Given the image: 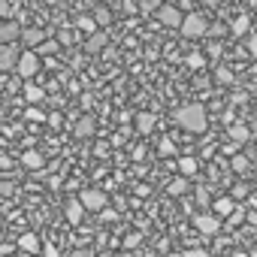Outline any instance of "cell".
Instances as JSON below:
<instances>
[{
	"mask_svg": "<svg viewBox=\"0 0 257 257\" xmlns=\"http://www.w3.org/2000/svg\"><path fill=\"white\" fill-rule=\"evenodd\" d=\"M248 55H251V58L257 61V34H254V37L248 40Z\"/></svg>",
	"mask_w": 257,
	"mask_h": 257,
	"instance_id": "obj_36",
	"label": "cell"
},
{
	"mask_svg": "<svg viewBox=\"0 0 257 257\" xmlns=\"http://www.w3.org/2000/svg\"><path fill=\"white\" fill-rule=\"evenodd\" d=\"M176 127H182L185 134H206V127H209V112L203 103H185L176 109L173 115Z\"/></svg>",
	"mask_w": 257,
	"mask_h": 257,
	"instance_id": "obj_1",
	"label": "cell"
},
{
	"mask_svg": "<svg viewBox=\"0 0 257 257\" xmlns=\"http://www.w3.org/2000/svg\"><path fill=\"white\" fill-rule=\"evenodd\" d=\"M79 200H82L85 212H103V209L109 206V194L100 191V188H85V191L79 194Z\"/></svg>",
	"mask_w": 257,
	"mask_h": 257,
	"instance_id": "obj_4",
	"label": "cell"
},
{
	"mask_svg": "<svg viewBox=\"0 0 257 257\" xmlns=\"http://www.w3.org/2000/svg\"><path fill=\"white\" fill-rule=\"evenodd\" d=\"M43 257H61L58 245H55V242H46V245H43Z\"/></svg>",
	"mask_w": 257,
	"mask_h": 257,
	"instance_id": "obj_33",
	"label": "cell"
},
{
	"mask_svg": "<svg viewBox=\"0 0 257 257\" xmlns=\"http://www.w3.org/2000/svg\"><path fill=\"white\" fill-rule=\"evenodd\" d=\"M70 257H94V254H91V251H88V248H76V251H73V254H70Z\"/></svg>",
	"mask_w": 257,
	"mask_h": 257,
	"instance_id": "obj_40",
	"label": "cell"
},
{
	"mask_svg": "<svg viewBox=\"0 0 257 257\" xmlns=\"http://www.w3.org/2000/svg\"><path fill=\"white\" fill-rule=\"evenodd\" d=\"M158 155H161V158H170V155H176V143H173L170 137H164V140L158 143Z\"/></svg>",
	"mask_w": 257,
	"mask_h": 257,
	"instance_id": "obj_29",
	"label": "cell"
},
{
	"mask_svg": "<svg viewBox=\"0 0 257 257\" xmlns=\"http://www.w3.org/2000/svg\"><path fill=\"white\" fill-rule=\"evenodd\" d=\"M7 167H10V158H7V155H0V170H7Z\"/></svg>",
	"mask_w": 257,
	"mask_h": 257,
	"instance_id": "obj_42",
	"label": "cell"
},
{
	"mask_svg": "<svg viewBox=\"0 0 257 257\" xmlns=\"http://www.w3.org/2000/svg\"><path fill=\"white\" fill-rule=\"evenodd\" d=\"M161 7H164V4H158V0H143V4H140V13H143V16H149V13H161Z\"/></svg>",
	"mask_w": 257,
	"mask_h": 257,
	"instance_id": "obj_31",
	"label": "cell"
},
{
	"mask_svg": "<svg viewBox=\"0 0 257 257\" xmlns=\"http://www.w3.org/2000/svg\"><path fill=\"white\" fill-rule=\"evenodd\" d=\"M230 194H233V200H248V197H251V194H248V188H245V185H236V188H233V191H230Z\"/></svg>",
	"mask_w": 257,
	"mask_h": 257,
	"instance_id": "obj_32",
	"label": "cell"
},
{
	"mask_svg": "<svg viewBox=\"0 0 257 257\" xmlns=\"http://www.w3.org/2000/svg\"><path fill=\"white\" fill-rule=\"evenodd\" d=\"M251 131H257V115H254V124H251Z\"/></svg>",
	"mask_w": 257,
	"mask_h": 257,
	"instance_id": "obj_44",
	"label": "cell"
},
{
	"mask_svg": "<svg viewBox=\"0 0 257 257\" xmlns=\"http://www.w3.org/2000/svg\"><path fill=\"white\" fill-rule=\"evenodd\" d=\"M25 100H28V106H40V103L46 100V91H43V85H37V82H28V85H25Z\"/></svg>",
	"mask_w": 257,
	"mask_h": 257,
	"instance_id": "obj_18",
	"label": "cell"
},
{
	"mask_svg": "<svg viewBox=\"0 0 257 257\" xmlns=\"http://www.w3.org/2000/svg\"><path fill=\"white\" fill-rule=\"evenodd\" d=\"M194 227H197L203 236H212V233L221 230V218H218L215 212H197V215H194Z\"/></svg>",
	"mask_w": 257,
	"mask_h": 257,
	"instance_id": "obj_7",
	"label": "cell"
},
{
	"mask_svg": "<svg viewBox=\"0 0 257 257\" xmlns=\"http://www.w3.org/2000/svg\"><path fill=\"white\" fill-rule=\"evenodd\" d=\"M251 257H257V248H254V251H251Z\"/></svg>",
	"mask_w": 257,
	"mask_h": 257,
	"instance_id": "obj_45",
	"label": "cell"
},
{
	"mask_svg": "<svg viewBox=\"0 0 257 257\" xmlns=\"http://www.w3.org/2000/svg\"><path fill=\"white\" fill-rule=\"evenodd\" d=\"M251 137H254V131H251V124H239V121H236V124L230 127V143H236V146L248 143Z\"/></svg>",
	"mask_w": 257,
	"mask_h": 257,
	"instance_id": "obj_14",
	"label": "cell"
},
{
	"mask_svg": "<svg viewBox=\"0 0 257 257\" xmlns=\"http://www.w3.org/2000/svg\"><path fill=\"white\" fill-rule=\"evenodd\" d=\"M25 118H28L31 124H43V121H46V112H43L40 106H28V109H25Z\"/></svg>",
	"mask_w": 257,
	"mask_h": 257,
	"instance_id": "obj_26",
	"label": "cell"
},
{
	"mask_svg": "<svg viewBox=\"0 0 257 257\" xmlns=\"http://www.w3.org/2000/svg\"><path fill=\"white\" fill-rule=\"evenodd\" d=\"M248 221H251V224H257V212H254V215H248Z\"/></svg>",
	"mask_w": 257,
	"mask_h": 257,
	"instance_id": "obj_43",
	"label": "cell"
},
{
	"mask_svg": "<svg viewBox=\"0 0 257 257\" xmlns=\"http://www.w3.org/2000/svg\"><path fill=\"white\" fill-rule=\"evenodd\" d=\"M100 218H103V221H118V212H112V209H103V212H100Z\"/></svg>",
	"mask_w": 257,
	"mask_h": 257,
	"instance_id": "obj_37",
	"label": "cell"
},
{
	"mask_svg": "<svg viewBox=\"0 0 257 257\" xmlns=\"http://www.w3.org/2000/svg\"><path fill=\"white\" fill-rule=\"evenodd\" d=\"M106 40H109L106 31H97V34H91V37L85 40V49H88V52H100V49L106 46Z\"/></svg>",
	"mask_w": 257,
	"mask_h": 257,
	"instance_id": "obj_21",
	"label": "cell"
},
{
	"mask_svg": "<svg viewBox=\"0 0 257 257\" xmlns=\"http://www.w3.org/2000/svg\"><path fill=\"white\" fill-rule=\"evenodd\" d=\"M58 49H61V43H58V40H46V43H40L34 52H37V55H40V61H43V58H52V55H58Z\"/></svg>",
	"mask_w": 257,
	"mask_h": 257,
	"instance_id": "obj_22",
	"label": "cell"
},
{
	"mask_svg": "<svg viewBox=\"0 0 257 257\" xmlns=\"http://www.w3.org/2000/svg\"><path fill=\"white\" fill-rule=\"evenodd\" d=\"M43 245H46V242H43L37 233H31V230H28V233H22V236L16 239V248H19L22 254H28V257H37V254H43Z\"/></svg>",
	"mask_w": 257,
	"mask_h": 257,
	"instance_id": "obj_6",
	"label": "cell"
},
{
	"mask_svg": "<svg viewBox=\"0 0 257 257\" xmlns=\"http://www.w3.org/2000/svg\"><path fill=\"white\" fill-rule=\"evenodd\" d=\"M230 170H233L236 176H248V173L254 176V170H257V167L251 164V158H248L245 152H239L236 158H230Z\"/></svg>",
	"mask_w": 257,
	"mask_h": 257,
	"instance_id": "obj_8",
	"label": "cell"
},
{
	"mask_svg": "<svg viewBox=\"0 0 257 257\" xmlns=\"http://www.w3.org/2000/svg\"><path fill=\"white\" fill-rule=\"evenodd\" d=\"M251 28V16H239V19H233V25H230V34L233 37H245V31Z\"/></svg>",
	"mask_w": 257,
	"mask_h": 257,
	"instance_id": "obj_24",
	"label": "cell"
},
{
	"mask_svg": "<svg viewBox=\"0 0 257 257\" xmlns=\"http://www.w3.org/2000/svg\"><path fill=\"white\" fill-rule=\"evenodd\" d=\"M167 194H173V197H185V194H188V179H185V176H176V179L167 185Z\"/></svg>",
	"mask_w": 257,
	"mask_h": 257,
	"instance_id": "obj_23",
	"label": "cell"
},
{
	"mask_svg": "<svg viewBox=\"0 0 257 257\" xmlns=\"http://www.w3.org/2000/svg\"><path fill=\"white\" fill-rule=\"evenodd\" d=\"M16 73L22 76V79H34V76H40L43 73V61H40V55L37 52H31V49H25L22 52V58H19V67H16Z\"/></svg>",
	"mask_w": 257,
	"mask_h": 257,
	"instance_id": "obj_3",
	"label": "cell"
},
{
	"mask_svg": "<svg viewBox=\"0 0 257 257\" xmlns=\"http://www.w3.org/2000/svg\"><path fill=\"white\" fill-rule=\"evenodd\" d=\"M176 167H179V173H182L185 179H191V176H197V170H200V161H197L194 155H182V158L176 161Z\"/></svg>",
	"mask_w": 257,
	"mask_h": 257,
	"instance_id": "obj_17",
	"label": "cell"
},
{
	"mask_svg": "<svg viewBox=\"0 0 257 257\" xmlns=\"http://www.w3.org/2000/svg\"><path fill=\"white\" fill-rule=\"evenodd\" d=\"M140 239H143L140 233H131V236L124 239V248H137V245H140Z\"/></svg>",
	"mask_w": 257,
	"mask_h": 257,
	"instance_id": "obj_35",
	"label": "cell"
},
{
	"mask_svg": "<svg viewBox=\"0 0 257 257\" xmlns=\"http://www.w3.org/2000/svg\"><path fill=\"white\" fill-rule=\"evenodd\" d=\"M58 43H61V46H64V43L70 46V43H76V34H73V31H61V34H58Z\"/></svg>",
	"mask_w": 257,
	"mask_h": 257,
	"instance_id": "obj_34",
	"label": "cell"
},
{
	"mask_svg": "<svg viewBox=\"0 0 257 257\" xmlns=\"http://www.w3.org/2000/svg\"><path fill=\"white\" fill-rule=\"evenodd\" d=\"M197 203H200V206H209V194H206V191H203V188H200V191H197Z\"/></svg>",
	"mask_w": 257,
	"mask_h": 257,
	"instance_id": "obj_38",
	"label": "cell"
},
{
	"mask_svg": "<svg viewBox=\"0 0 257 257\" xmlns=\"http://www.w3.org/2000/svg\"><path fill=\"white\" fill-rule=\"evenodd\" d=\"M22 10V4H7V0H0V22H7L10 16H16Z\"/></svg>",
	"mask_w": 257,
	"mask_h": 257,
	"instance_id": "obj_27",
	"label": "cell"
},
{
	"mask_svg": "<svg viewBox=\"0 0 257 257\" xmlns=\"http://www.w3.org/2000/svg\"><path fill=\"white\" fill-rule=\"evenodd\" d=\"M158 22H161L164 28H176V31H182L185 13H182V7H176V4H164L161 13H158Z\"/></svg>",
	"mask_w": 257,
	"mask_h": 257,
	"instance_id": "obj_5",
	"label": "cell"
},
{
	"mask_svg": "<svg viewBox=\"0 0 257 257\" xmlns=\"http://www.w3.org/2000/svg\"><path fill=\"white\" fill-rule=\"evenodd\" d=\"M215 82H218V85H233V82H236V76H233L227 67H218V70H215Z\"/></svg>",
	"mask_w": 257,
	"mask_h": 257,
	"instance_id": "obj_28",
	"label": "cell"
},
{
	"mask_svg": "<svg viewBox=\"0 0 257 257\" xmlns=\"http://www.w3.org/2000/svg\"><path fill=\"white\" fill-rule=\"evenodd\" d=\"M155 124H158L155 112H137V118H134L137 134H152V131H155Z\"/></svg>",
	"mask_w": 257,
	"mask_h": 257,
	"instance_id": "obj_13",
	"label": "cell"
},
{
	"mask_svg": "<svg viewBox=\"0 0 257 257\" xmlns=\"http://www.w3.org/2000/svg\"><path fill=\"white\" fill-rule=\"evenodd\" d=\"M212 212L218 218H233L236 215V200L233 197H218V200H212Z\"/></svg>",
	"mask_w": 257,
	"mask_h": 257,
	"instance_id": "obj_9",
	"label": "cell"
},
{
	"mask_svg": "<svg viewBox=\"0 0 257 257\" xmlns=\"http://www.w3.org/2000/svg\"><path fill=\"white\" fill-rule=\"evenodd\" d=\"M188 67H191V70H203V67H206V55H203V52H191V55H188Z\"/></svg>",
	"mask_w": 257,
	"mask_h": 257,
	"instance_id": "obj_30",
	"label": "cell"
},
{
	"mask_svg": "<svg viewBox=\"0 0 257 257\" xmlns=\"http://www.w3.org/2000/svg\"><path fill=\"white\" fill-rule=\"evenodd\" d=\"M254 182H257V170H254Z\"/></svg>",
	"mask_w": 257,
	"mask_h": 257,
	"instance_id": "obj_46",
	"label": "cell"
},
{
	"mask_svg": "<svg viewBox=\"0 0 257 257\" xmlns=\"http://www.w3.org/2000/svg\"><path fill=\"white\" fill-rule=\"evenodd\" d=\"M185 257H209V254L200 251V248H191V251H185Z\"/></svg>",
	"mask_w": 257,
	"mask_h": 257,
	"instance_id": "obj_39",
	"label": "cell"
},
{
	"mask_svg": "<svg viewBox=\"0 0 257 257\" xmlns=\"http://www.w3.org/2000/svg\"><path fill=\"white\" fill-rule=\"evenodd\" d=\"M94 22H97V28L103 31V28L112 22V10H109V7H94Z\"/></svg>",
	"mask_w": 257,
	"mask_h": 257,
	"instance_id": "obj_25",
	"label": "cell"
},
{
	"mask_svg": "<svg viewBox=\"0 0 257 257\" xmlns=\"http://www.w3.org/2000/svg\"><path fill=\"white\" fill-rule=\"evenodd\" d=\"M209 31H212V25H209V19L203 16V13H197V10H191V13H185V22H182V37L185 40H200V37H209Z\"/></svg>",
	"mask_w": 257,
	"mask_h": 257,
	"instance_id": "obj_2",
	"label": "cell"
},
{
	"mask_svg": "<svg viewBox=\"0 0 257 257\" xmlns=\"http://www.w3.org/2000/svg\"><path fill=\"white\" fill-rule=\"evenodd\" d=\"M16 37H22V28L16 22H4V25H0V46H16Z\"/></svg>",
	"mask_w": 257,
	"mask_h": 257,
	"instance_id": "obj_12",
	"label": "cell"
},
{
	"mask_svg": "<svg viewBox=\"0 0 257 257\" xmlns=\"http://www.w3.org/2000/svg\"><path fill=\"white\" fill-rule=\"evenodd\" d=\"M22 164H25V167H28L31 173H40V170L46 167V158H43V155H40L37 149H28V152L22 155Z\"/></svg>",
	"mask_w": 257,
	"mask_h": 257,
	"instance_id": "obj_16",
	"label": "cell"
},
{
	"mask_svg": "<svg viewBox=\"0 0 257 257\" xmlns=\"http://www.w3.org/2000/svg\"><path fill=\"white\" fill-rule=\"evenodd\" d=\"M73 134H76L79 140L91 137V134H94V118H79V121H76V127H73Z\"/></svg>",
	"mask_w": 257,
	"mask_h": 257,
	"instance_id": "obj_20",
	"label": "cell"
},
{
	"mask_svg": "<svg viewBox=\"0 0 257 257\" xmlns=\"http://www.w3.org/2000/svg\"><path fill=\"white\" fill-rule=\"evenodd\" d=\"M22 43H25V46L34 52L40 43H46V34H43L40 28H22Z\"/></svg>",
	"mask_w": 257,
	"mask_h": 257,
	"instance_id": "obj_15",
	"label": "cell"
},
{
	"mask_svg": "<svg viewBox=\"0 0 257 257\" xmlns=\"http://www.w3.org/2000/svg\"><path fill=\"white\" fill-rule=\"evenodd\" d=\"M73 28H76V31H82V34H88V37L100 31V28H97V22H94V16H79Z\"/></svg>",
	"mask_w": 257,
	"mask_h": 257,
	"instance_id": "obj_19",
	"label": "cell"
},
{
	"mask_svg": "<svg viewBox=\"0 0 257 257\" xmlns=\"http://www.w3.org/2000/svg\"><path fill=\"white\" fill-rule=\"evenodd\" d=\"M19 58L22 52H16V46H0V70H16Z\"/></svg>",
	"mask_w": 257,
	"mask_h": 257,
	"instance_id": "obj_11",
	"label": "cell"
},
{
	"mask_svg": "<svg viewBox=\"0 0 257 257\" xmlns=\"http://www.w3.org/2000/svg\"><path fill=\"white\" fill-rule=\"evenodd\" d=\"M218 55H221V46H218V43H215V46H209V58H218Z\"/></svg>",
	"mask_w": 257,
	"mask_h": 257,
	"instance_id": "obj_41",
	"label": "cell"
},
{
	"mask_svg": "<svg viewBox=\"0 0 257 257\" xmlns=\"http://www.w3.org/2000/svg\"><path fill=\"white\" fill-rule=\"evenodd\" d=\"M64 218H67L70 224H82V218H85V206H82L79 197L67 200V206H64Z\"/></svg>",
	"mask_w": 257,
	"mask_h": 257,
	"instance_id": "obj_10",
	"label": "cell"
}]
</instances>
